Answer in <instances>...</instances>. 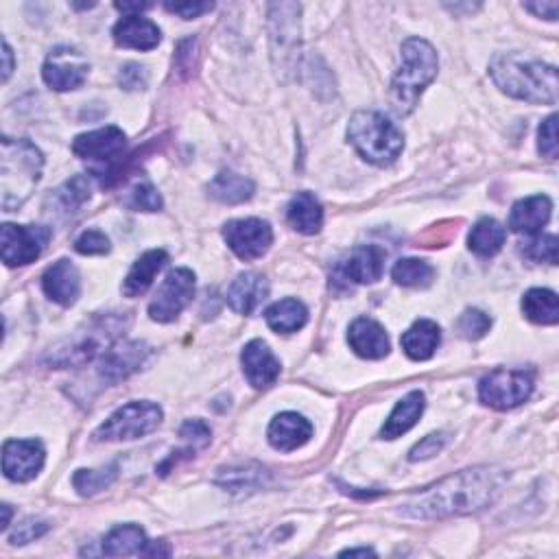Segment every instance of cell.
I'll return each instance as SVG.
<instances>
[{
  "label": "cell",
  "instance_id": "1",
  "mask_svg": "<svg viewBox=\"0 0 559 559\" xmlns=\"http://www.w3.org/2000/svg\"><path fill=\"white\" fill-rule=\"evenodd\" d=\"M507 483V474L498 468H472L450 474L426 490L411 494L400 505V511L409 518H448L474 514L490 507Z\"/></svg>",
  "mask_w": 559,
  "mask_h": 559
},
{
  "label": "cell",
  "instance_id": "2",
  "mask_svg": "<svg viewBox=\"0 0 559 559\" xmlns=\"http://www.w3.org/2000/svg\"><path fill=\"white\" fill-rule=\"evenodd\" d=\"M494 83L505 94L527 103H557V70L555 66L525 59L516 53L496 55L490 64Z\"/></svg>",
  "mask_w": 559,
  "mask_h": 559
},
{
  "label": "cell",
  "instance_id": "3",
  "mask_svg": "<svg viewBox=\"0 0 559 559\" xmlns=\"http://www.w3.org/2000/svg\"><path fill=\"white\" fill-rule=\"evenodd\" d=\"M44 158L29 140L3 138L0 142V195L3 210L20 208L31 197L42 177Z\"/></svg>",
  "mask_w": 559,
  "mask_h": 559
},
{
  "label": "cell",
  "instance_id": "4",
  "mask_svg": "<svg viewBox=\"0 0 559 559\" xmlns=\"http://www.w3.org/2000/svg\"><path fill=\"white\" fill-rule=\"evenodd\" d=\"M437 77V53L422 38L402 44V66L391 81V103L398 114L413 112L424 88Z\"/></svg>",
  "mask_w": 559,
  "mask_h": 559
},
{
  "label": "cell",
  "instance_id": "5",
  "mask_svg": "<svg viewBox=\"0 0 559 559\" xmlns=\"http://www.w3.org/2000/svg\"><path fill=\"white\" fill-rule=\"evenodd\" d=\"M348 138L367 162L378 166L396 162L404 149L402 132L380 112H356L350 118Z\"/></svg>",
  "mask_w": 559,
  "mask_h": 559
},
{
  "label": "cell",
  "instance_id": "6",
  "mask_svg": "<svg viewBox=\"0 0 559 559\" xmlns=\"http://www.w3.org/2000/svg\"><path fill=\"white\" fill-rule=\"evenodd\" d=\"M127 326V315H103L99 319H92L73 339H68L64 346L51 352L49 363L55 367H68L97 359V356L107 354L114 348V341L123 335Z\"/></svg>",
  "mask_w": 559,
  "mask_h": 559
},
{
  "label": "cell",
  "instance_id": "7",
  "mask_svg": "<svg viewBox=\"0 0 559 559\" xmlns=\"http://www.w3.org/2000/svg\"><path fill=\"white\" fill-rule=\"evenodd\" d=\"M162 422V409L153 402H129L125 407L114 411L105 424L94 433L97 442H127L156 431Z\"/></svg>",
  "mask_w": 559,
  "mask_h": 559
},
{
  "label": "cell",
  "instance_id": "8",
  "mask_svg": "<svg viewBox=\"0 0 559 559\" xmlns=\"http://www.w3.org/2000/svg\"><path fill=\"white\" fill-rule=\"evenodd\" d=\"M533 391L531 374L522 370H494L479 383V398L487 407L507 411L527 402Z\"/></svg>",
  "mask_w": 559,
  "mask_h": 559
},
{
  "label": "cell",
  "instance_id": "9",
  "mask_svg": "<svg viewBox=\"0 0 559 559\" xmlns=\"http://www.w3.org/2000/svg\"><path fill=\"white\" fill-rule=\"evenodd\" d=\"M51 241V230L42 225H14L5 223L0 230L3 260L7 267H22L35 263Z\"/></svg>",
  "mask_w": 559,
  "mask_h": 559
},
{
  "label": "cell",
  "instance_id": "10",
  "mask_svg": "<svg viewBox=\"0 0 559 559\" xmlns=\"http://www.w3.org/2000/svg\"><path fill=\"white\" fill-rule=\"evenodd\" d=\"M193 295L195 273L186 267L173 269L169 276L164 278L156 297H153V302L149 304L151 319L160 321V324H169V321H173L190 304Z\"/></svg>",
  "mask_w": 559,
  "mask_h": 559
},
{
  "label": "cell",
  "instance_id": "11",
  "mask_svg": "<svg viewBox=\"0 0 559 559\" xmlns=\"http://www.w3.org/2000/svg\"><path fill=\"white\" fill-rule=\"evenodd\" d=\"M223 239L241 260H256L267 254L273 243V232L263 219H236L225 223Z\"/></svg>",
  "mask_w": 559,
  "mask_h": 559
},
{
  "label": "cell",
  "instance_id": "12",
  "mask_svg": "<svg viewBox=\"0 0 559 559\" xmlns=\"http://www.w3.org/2000/svg\"><path fill=\"white\" fill-rule=\"evenodd\" d=\"M88 70L90 66L79 51L59 46L44 62L42 77L46 86H51L57 92H68L83 86V81L88 79Z\"/></svg>",
  "mask_w": 559,
  "mask_h": 559
},
{
  "label": "cell",
  "instance_id": "13",
  "mask_svg": "<svg viewBox=\"0 0 559 559\" xmlns=\"http://www.w3.org/2000/svg\"><path fill=\"white\" fill-rule=\"evenodd\" d=\"M44 466V446L38 439H9L3 446V472L9 481L27 483Z\"/></svg>",
  "mask_w": 559,
  "mask_h": 559
},
{
  "label": "cell",
  "instance_id": "14",
  "mask_svg": "<svg viewBox=\"0 0 559 559\" xmlns=\"http://www.w3.org/2000/svg\"><path fill=\"white\" fill-rule=\"evenodd\" d=\"M127 145V138L123 129L114 125L97 129V132H88L75 138L73 151L83 160H114L123 153Z\"/></svg>",
  "mask_w": 559,
  "mask_h": 559
},
{
  "label": "cell",
  "instance_id": "15",
  "mask_svg": "<svg viewBox=\"0 0 559 559\" xmlns=\"http://www.w3.org/2000/svg\"><path fill=\"white\" fill-rule=\"evenodd\" d=\"M243 372L249 385L256 389H267L276 383L280 376V361L273 356L265 341H249L241 354Z\"/></svg>",
  "mask_w": 559,
  "mask_h": 559
},
{
  "label": "cell",
  "instance_id": "16",
  "mask_svg": "<svg viewBox=\"0 0 559 559\" xmlns=\"http://www.w3.org/2000/svg\"><path fill=\"white\" fill-rule=\"evenodd\" d=\"M42 289L59 306H73L79 300L81 280L70 260H57L42 276Z\"/></svg>",
  "mask_w": 559,
  "mask_h": 559
},
{
  "label": "cell",
  "instance_id": "17",
  "mask_svg": "<svg viewBox=\"0 0 559 559\" xmlns=\"http://www.w3.org/2000/svg\"><path fill=\"white\" fill-rule=\"evenodd\" d=\"M348 343L356 354L370 361L383 359V356L389 354V337L385 328L370 317H359L352 321Z\"/></svg>",
  "mask_w": 559,
  "mask_h": 559
},
{
  "label": "cell",
  "instance_id": "18",
  "mask_svg": "<svg viewBox=\"0 0 559 559\" xmlns=\"http://www.w3.org/2000/svg\"><path fill=\"white\" fill-rule=\"evenodd\" d=\"M267 435L273 448L291 453V450L302 448L311 439L313 424L297 413H280L273 418Z\"/></svg>",
  "mask_w": 559,
  "mask_h": 559
},
{
  "label": "cell",
  "instance_id": "19",
  "mask_svg": "<svg viewBox=\"0 0 559 559\" xmlns=\"http://www.w3.org/2000/svg\"><path fill=\"white\" fill-rule=\"evenodd\" d=\"M553 204L546 195H535L518 201V204L511 208L509 214V230L516 234H527L535 236L540 234L542 228L551 219Z\"/></svg>",
  "mask_w": 559,
  "mask_h": 559
},
{
  "label": "cell",
  "instance_id": "20",
  "mask_svg": "<svg viewBox=\"0 0 559 559\" xmlns=\"http://www.w3.org/2000/svg\"><path fill=\"white\" fill-rule=\"evenodd\" d=\"M269 293V282L256 271L241 273L228 289V304L234 313L252 315L256 308L265 302Z\"/></svg>",
  "mask_w": 559,
  "mask_h": 559
},
{
  "label": "cell",
  "instance_id": "21",
  "mask_svg": "<svg viewBox=\"0 0 559 559\" xmlns=\"http://www.w3.org/2000/svg\"><path fill=\"white\" fill-rule=\"evenodd\" d=\"M385 249L378 245L356 247L343 265V276L356 284H374L383 278Z\"/></svg>",
  "mask_w": 559,
  "mask_h": 559
},
{
  "label": "cell",
  "instance_id": "22",
  "mask_svg": "<svg viewBox=\"0 0 559 559\" xmlns=\"http://www.w3.org/2000/svg\"><path fill=\"white\" fill-rule=\"evenodd\" d=\"M147 354H149V348L145 346V343H138V341L116 346L107 354H103L101 376L112 380V383L132 376L136 370H140V365L145 363Z\"/></svg>",
  "mask_w": 559,
  "mask_h": 559
},
{
  "label": "cell",
  "instance_id": "23",
  "mask_svg": "<svg viewBox=\"0 0 559 559\" xmlns=\"http://www.w3.org/2000/svg\"><path fill=\"white\" fill-rule=\"evenodd\" d=\"M300 5L293 3H280L271 5V25H273V46L280 51L282 59L289 57L295 49V44L300 42Z\"/></svg>",
  "mask_w": 559,
  "mask_h": 559
},
{
  "label": "cell",
  "instance_id": "24",
  "mask_svg": "<svg viewBox=\"0 0 559 559\" xmlns=\"http://www.w3.org/2000/svg\"><path fill=\"white\" fill-rule=\"evenodd\" d=\"M160 29L151 20L140 16H127L114 27V42L125 49L151 51L160 44Z\"/></svg>",
  "mask_w": 559,
  "mask_h": 559
},
{
  "label": "cell",
  "instance_id": "25",
  "mask_svg": "<svg viewBox=\"0 0 559 559\" xmlns=\"http://www.w3.org/2000/svg\"><path fill=\"white\" fill-rule=\"evenodd\" d=\"M166 263H169V254L164 249H151V252L142 254L127 273L123 293L127 297L145 295Z\"/></svg>",
  "mask_w": 559,
  "mask_h": 559
},
{
  "label": "cell",
  "instance_id": "26",
  "mask_svg": "<svg viewBox=\"0 0 559 559\" xmlns=\"http://www.w3.org/2000/svg\"><path fill=\"white\" fill-rule=\"evenodd\" d=\"M439 341H442V330L431 319H420L404 332L400 343L404 354L413 361H428L439 348Z\"/></svg>",
  "mask_w": 559,
  "mask_h": 559
},
{
  "label": "cell",
  "instance_id": "27",
  "mask_svg": "<svg viewBox=\"0 0 559 559\" xmlns=\"http://www.w3.org/2000/svg\"><path fill=\"white\" fill-rule=\"evenodd\" d=\"M424 407H426V402H424L422 391H411V394L407 398H402L396 404V409L391 411L389 420L385 422L380 435H383L385 439H396L404 433H409L411 428L418 424V420L422 418Z\"/></svg>",
  "mask_w": 559,
  "mask_h": 559
},
{
  "label": "cell",
  "instance_id": "28",
  "mask_svg": "<svg viewBox=\"0 0 559 559\" xmlns=\"http://www.w3.org/2000/svg\"><path fill=\"white\" fill-rule=\"evenodd\" d=\"M289 225L300 234H317L324 225V208L313 193H297L287 208Z\"/></svg>",
  "mask_w": 559,
  "mask_h": 559
},
{
  "label": "cell",
  "instance_id": "29",
  "mask_svg": "<svg viewBox=\"0 0 559 559\" xmlns=\"http://www.w3.org/2000/svg\"><path fill=\"white\" fill-rule=\"evenodd\" d=\"M147 535L136 525H121L114 527L103 540V553L107 557H127V555H142L147 549Z\"/></svg>",
  "mask_w": 559,
  "mask_h": 559
},
{
  "label": "cell",
  "instance_id": "30",
  "mask_svg": "<svg viewBox=\"0 0 559 559\" xmlns=\"http://www.w3.org/2000/svg\"><path fill=\"white\" fill-rule=\"evenodd\" d=\"M265 319L271 330L282 332V335H291V332L304 328V324L308 321V311L300 300L287 297V300H280L273 306H269Z\"/></svg>",
  "mask_w": 559,
  "mask_h": 559
},
{
  "label": "cell",
  "instance_id": "31",
  "mask_svg": "<svg viewBox=\"0 0 559 559\" xmlns=\"http://www.w3.org/2000/svg\"><path fill=\"white\" fill-rule=\"evenodd\" d=\"M507 239V230L496 219H481L468 236V247L481 258H492L501 252Z\"/></svg>",
  "mask_w": 559,
  "mask_h": 559
},
{
  "label": "cell",
  "instance_id": "32",
  "mask_svg": "<svg viewBox=\"0 0 559 559\" xmlns=\"http://www.w3.org/2000/svg\"><path fill=\"white\" fill-rule=\"evenodd\" d=\"M210 197H214L221 204H243V201L252 199L254 195V184L243 175H236L232 171L219 173L208 186Z\"/></svg>",
  "mask_w": 559,
  "mask_h": 559
},
{
  "label": "cell",
  "instance_id": "33",
  "mask_svg": "<svg viewBox=\"0 0 559 559\" xmlns=\"http://www.w3.org/2000/svg\"><path fill=\"white\" fill-rule=\"evenodd\" d=\"M522 313L533 324L553 326L559 321V300L549 289H531L522 297Z\"/></svg>",
  "mask_w": 559,
  "mask_h": 559
},
{
  "label": "cell",
  "instance_id": "34",
  "mask_svg": "<svg viewBox=\"0 0 559 559\" xmlns=\"http://www.w3.org/2000/svg\"><path fill=\"white\" fill-rule=\"evenodd\" d=\"M391 278H394L402 287H426L435 278V269L418 258H402L391 269Z\"/></svg>",
  "mask_w": 559,
  "mask_h": 559
},
{
  "label": "cell",
  "instance_id": "35",
  "mask_svg": "<svg viewBox=\"0 0 559 559\" xmlns=\"http://www.w3.org/2000/svg\"><path fill=\"white\" fill-rule=\"evenodd\" d=\"M116 479V466H107L101 470H77L73 477L75 490L81 496H94L99 494L105 487H110Z\"/></svg>",
  "mask_w": 559,
  "mask_h": 559
},
{
  "label": "cell",
  "instance_id": "36",
  "mask_svg": "<svg viewBox=\"0 0 559 559\" xmlns=\"http://www.w3.org/2000/svg\"><path fill=\"white\" fill-rule=\"evenodd\" d=\"M522 254L535 260V263L557 265V236L555 234H535L531 241L522 247Z\"/></svg>",
  "mask_w": 559,
  "mask_h": 559
},
{
  "label": "cell",
  "instance_id": "37",
  "mask_svg": "<svg viewBox=\"0 0 559 559\" xmlns=\"http://www.w3.org/2000/svg\"><path fill=\"white\" fill-rule=\"evenodd\" d=\"M492 328V319L487 317L479 308H468L457 321V330L461 332V337H466L470 341L483 339L487 332Z\"/></svg>",
  "mask_w": 559,
  "mask_h": 559
},
{
  "label": "cell",
  "instance_id": "38",
  "mask_svg": "<svg viewBox=\"0 0 559 559\" xmlns=\"http://www.w3.org/2000/svg\"><path fill=\"white\" fill-rule=\"evenodd\" d=\"M59 201H62L64 210H73L79 208L83 201L90 197V182L86 177H75V180H70L68 184H64L59 188Z\"/></svg>",
  "mask_w": 559,
  "mask_h": 559
},
{
  "label": "cell",
  "instance_id": "39",
  "mask_svg": "<svg viewBox=\"0 0 559 559\" xmlns=\"http://www.w3.org/2000/svg\"><path fill=\"white\" fill-rule=\"evenodd\" d=\"M129 206L134 210H145V212H158L162 208V197L156 188L149 182L138 184L132 193H129Z\"/></svg>",
  "mask_w": 559,
  "mask_h": 559
},
{
  "label": "cell",
  "instance_id": "40",
  "mask_svg": "<svg viewBox=\"0 0 559 559\" xmlns=\"http://www.w3.org/2000/svg\"><path fill=\"white\" fill-rule=\"evenodd\" d=\"M75 249L83 256H101L110 252V239L99 230H88L79 236Z\"/></svg>",
  "mask_w": 559,
  "mask_h": 559
},
{
  "label": "cell",
  "instance_id": "41",
  "mask_svg": "<svg viewBox=\"0 0 559 559\" xmlns=\"http://www.w3.org/2000/svg\"><path fill=\"white\" fill-rule=\"evenodd\" d=\"M557 116H549L546 121L540 125L538 132V149L544 158L555 160L557 158Z\"/></svg>",
  "mask_w": 559,
  "mask_h": 559
},
{
  "label": "cell",
  "instance_id": "42",
  "mask_svg": "<svg viewBox=\"0 0 559 559\" xmlns=\"http://www.w3.org/2000/svg\"><path fill=\"white\" fill-rule=\"evenodd\" d=\"M446 444H448V435H446V433H433V435H428V437L422 439V442H420L418 446H415V448L411 450L409 459H411V461L431 459V457H435L437 453H442Z\"/></svg>",
  "mask_w": 559,
  "mask_h": 559
},
{
  "label": "cell",
  "instance_id": "43",
  "mask_svg": "<svg viewBox=\"0 0 559 559\" xmlns=\"http://www.w3.org/2000/svg\"><path fill=\"white\" fill-rule=\"evenodd\" d=\"M46 531H49V522H44V520H25L22 525H18L16 533L11 535V544H27V542H33L35 538H40V535H44Z\"/></svg>",
  "mask_w": 559,
  "mask_h": 559
},
{
  "label": "cell",
  "instance_id": "44",
  "mask_svg": "<svg viewBox=\"0 0 559 559\" xmlns=\"http://www.w3.org/2000/svg\"><path fill=\"white\" fill-rule=\"evenodd\" d=\"M180 435L186 439V442L193 444L195 448H206L210 444L212 433H210L208 424H204L201 420H188L180 428Z\"/></svg>",
  "mask_w": 559,
  "mask_h": 559
},
{
  "label": "cell",
  "instance_id": "45",
  "mask_svg": "<svg viewBox=\"0 0 559 559\" xmlns=\"http://www.w3.org/2000/svg\"><path fill=\"white\" fill-rule=\"evenodd\" d=\"M121 86L127 90H142L147 86V70L138 64H127L121 68Z\"/></svg>",
  "mask_w": 559,
  "mask_h": 559
},
{
  "label": "cell",
  "instance_id": "46",
  "mask_svg": "<svg viewBox=\"0 0 559 559\" xmlns=\"http://www.w3.org/2000/svg\"><path fill=\"white\" fill-rule=\"evenodd\" d=\"M263 472L265 470H256V472H247L243 477V470H230L228 472V481H225V487H230V490H245V487H254L263 479Z\"/></svg>",
  "mask_w": 559,
  "mask_h": 559
},
{
  "label": "cell",
  "instance_id": "47",
  "mask_svg": "<svg viewBox=\"0 0 559 559\" xmlns=\"http://www.w3.org/2000/svg\"><path fill=\"white\" fill-rule=\"evenodd\" d=\"M166 11H171V14H177L184 20L190 18H199L201 14H206V11L212 9V3H166L164 5Z\"/></svg>",
  "mask_w": 559,
  "mask_h": 559
},
{
  "label": "cell",
  "instance_id": "48",
  "mask_svg": "<svg viewBox=\"0 0 559 559\" xmlns=\"http://www.w3.org/2000/svg\"><path fill=\"white\" fill-rule=\"evenodd\" d=\"M525 9L531 11V14H535V16L546 18V20H557L559 5L557 3H527Z\"/></svg>",
  "mask_w": 559,
  "mask_h": 559
},
{
  "label": "cell",
  "instance_id": "49",
  "mask_svg": "<svg viewBox=\"0 0 559 559\" xmlns=\"http://www.w3.org/2000/svg\"><path fill=\"white\" fill-rule=\"evenodd\" d=\"M116 9L123 11L127 16H132V14H140V11L151 9V3H116Z\"/></svg>",
  "mask_w": 559,
  "mask_h": 559
},
{
  "label": "cell",
  "instance_id": "50",
  "mask_svg": "<svg viewBox=\"0 0 559 559\" xmlns=\"http://www.w3.org/2000/svg\"><path fill=\"white\" fill-rule=\"evenodd\" d=\"M3 57H5L3 81H7L9 75H11V70H14V53H11V49H9V44H7V42H3Z\"/></svg>",
  "mask_w": 559,
  "mask_h": 559
},
{
  "label": "cell",
  "instance_id": "51",
  "mask_svg": "<svg viewBox=\"0 0 559 559\" xmlns=\"http://www.w3.org/2000/svg\"><path fill=\"white\" fill-rule=\"evenodd\" d=\"M341 555H374V551H370V549H348V551H343Z\"/></svg>",
  "mask_w": 559,
  "mask_h": 559
},
{
  "label": "cell",
  "instance_id": "52",
  "mask_svg": "<svg viewBox=\"0 0 559 559\" xmlns=\"http://www.w3.org/2000/svg\"><path fill=\"white\" fill-rule=\"evenodd\" d=\"M3 511H5V518H3V531H7V527H9V518H11V507H9V505H3Z\"/></svg>",
  "mask_w": 559,
  "mask_h": 559
}]
</instances>
